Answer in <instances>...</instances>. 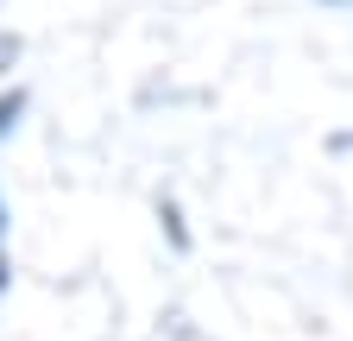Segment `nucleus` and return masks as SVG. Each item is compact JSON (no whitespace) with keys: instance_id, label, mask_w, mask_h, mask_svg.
<instances>
[{"instance_id":"nucleus-1","label":"nucleus","mask_w":353,"mask_h":341,"mask_svg":"<svg viewBox=\"0 0 353 341\" xmlns=\"http://www.w3.org/2000/svg\"><path fill=\"white\" fill-rule=\"evenodd\" d=\"M158 222H164V234H170V246H176V253H190V234H183V215H176V202H158Z\"/></svg>"},{"instance_id":"nucleus-2","label":"nucleus","mask_w":353,"mask_h":341,"mask_svg":"<svg viewBox=\"0 0 353 341\" xmlns=\"http://www.w3.org/2000/svg\"><path fill=\"white\" fill-rule=\"evenodd\" d=\"M19 114H26V89H13V95H0V139L19 126Z\"/></svg>"},{"instance_id":"nucleus-3","label":"nucleus","mask_w":353,"mask_h":341,"mask_svg":"<svg viewBox=\"0 0 353 341\" xmlns=\"http://www.w3.org/2000/svg\"><path fill=\"white\" fill-rule=\"evenodd\" d=\"M19 57V38H0V76H7V64Z\"/></svg>"},{"instance_id":"nucleus-4","label":"nucleus","mask_w":353,"mask_h":341,"mask_svg":"<svg viewBox=\"0 0 353 341\" xmlns=\"http://www.w3.org/2000/svg\"><path fill=\"white\" fill-rule=\"evenodd\" d=\"M0 297H7V253H0Z\"/></svg>"},{"instance_id":"nucleus-5","label":"nucleus","mask_w":353,"mask_h":341,"mask_svg":"<svg viewBox=\"0 0 353 341\" xmlns=\"http://www.w3.org/2000/svg\"><path fill=\"white\" fill-rule=\"evenodd\" d=\"M0 240H7V196H0Z\"/></svg>"}]
</instances>
